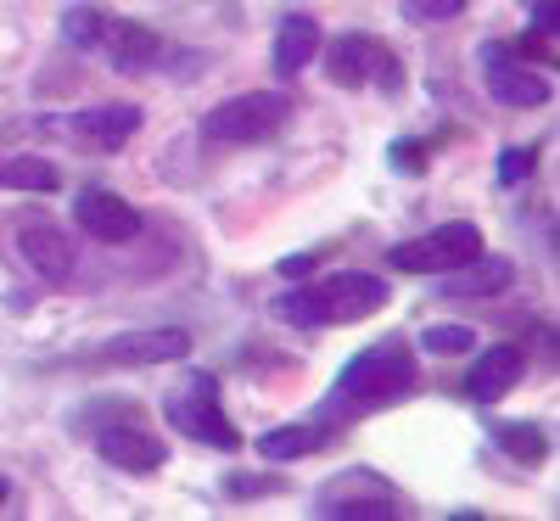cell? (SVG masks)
<instances>
[{
  "instance_id": "6da1fadb",
  "label": "cell",
  "mask_w": 560,
  "mask_h": 521,
  "mask_svg": "<svg viewBox=\"0 0 560 521\" xmlns=\"http://www.w3.org/2000/svg\"><path fill=\"white\" fill-rule=\"evenodd\" d=\"M409 393H415V354H409L404 337H387V343L364 348L359 359L342 364L319 420H353V415H370V409H387Z\"/></svg>"
},
{
  "instance_id": "7a4b0ae2",
  "label": "cell",
  "mask_w": 560,
  "mask_h": 521,
  "mask_svg": "<svg viewBox=\"0 0 560 521\" xmlns=\"http://www.w3.org/2000/svg\"><path fill=\"white\" fill-rule=\"evenodd\" d=\"M393 287L382 275H364V269H337V275H319L308 287H292L280 292L275 314L287 325H303V331H319V325H353V320H370L376 309H387Z\"/></svg>"
},
{
  "instance_id": "3957f363",
  "label": "cell",
  "mask_w": 560,
  "mask_h": 521,
  "mask_svg": "<svg viewBox=\"0 0 560 521\" xmlns=\"http://www.w3.org/2000/svg\"><path fill=\"white\" fill-rule=\"evenodd\" d=\"M287 113H292L287 96H275V90H247V96L219 102L202 118V135L219 140V147H258V140H269L280 124H287Z\"/></svg>"
},
{
  "instance_id": "277c9868",
  "label": "cell",
  "mask_w": 560,
  "mask_h": 521,
  "mask_svg": "<svg viewBox=\"0 0 560 521\" xmlns=\"http://www.w3.org/2000/svg\"><path fill=\"white\" fill-rule=\"evenodd\" d=\"M113 415L118 420H96V454L118 471H135V477H147V471L168 465V443L147 426V415H140L135 404L113 398Z\"/></svg>"
},
{
  "instance_id": "5b68a950",
  "label": "cell",
  "mask_w": 560,
  "mask_h": 521,
  "mask_svg": "<svg viewBox=\"0 0 560 521\" xmlns=\"http://www.w3.org/2000/svg\"><path fill=\"white\" fill-rule=\"evenodd\" d=\"M477 253H482V230L471 219H448V224H438L427 235H415V242H398L387 253V264L404 269V275H443V269L477 258Z\"/></svg>"
},
{
  "instance_id": "8992f818",
  "label": "cell",
  "mask_w": 560,
  "mask_h": 521,
  "mask_svg": "<svg viewBox=\"0 0 560 521\" xmlns=\"http://www.w3.org/2000/svg\"><path fill=\"white\" fill-rule=\"evenodd\" d=\"M325 79L342 84V90H364V84L398 90V84H404V68H398V57L387 51L382 39H370V34H342V39L325 45Z\"/></svg>"
},
{
  "instance_id": "52a82bcc",
  "label": "cell",
  "mask_w": 560,
  "mask_h": 521,
  "mask_svg": "<svg viewBox=\"0 0 560 521\" xmlns=\"http://www.w3.org/2000/svg\"><path fill=\"white\" fill-rule=\"evenodd\" d=\"M168 420L179 426L185 438H197V443H208V449H224V454L242 449V432H236V420L224 415L213 375H191V387H179V393L168 398Z\"/></svg>"
},
{
  "instance_id": "ba28073f",
  "label": "cell",
  "mask_w": 560,
  "mask_h": 521,
  "mask_svg": "<svg viewBox=\"0 0 560 521\" xmlns=\"http://www.w3.org/2000/svg\"><path fill=\"white\" fill-rule=\"evenodd\" d=\"M319 516L331 521H393L398 516V488L370 477V471H342L319 488Z\"/></svg>"
},
{
  "instance_id": "9c48e42d",
  "label": "cell",
  "mask_w": 560,
  "mask_h": 521,
  "mask_svg": "<svg viewBox=\"0 0 560 521\" xmlns=\"http://www.w3.org/2000/svg\"><path fill=\"white\" fill-rule=\"evenodd\" d=\"M482 79L499 107H544L549 102V79L527 73L516 62V45H482Z\"/></svg>"
},
{
  "instance_id": "30bf717a",
  "label": "cell",
  "mask_w": 560,
  "mask_h": 521,
  "mask_svg": "<svg viewBox=\"0 0 560 521\" xmlns=\"http://www.w3.org/2000/svg\"><path fill=\"white\" fill-rule=\"evenodd\" d=\"M90 51H102L118 73H147V68L158 62V51H163V39H158L152 28L129 23V18L102 12V28H96V39H90Z\"/></svg>"
},
{
  "instance_id": "8fae6325",
  "label": "cell",
  "mask_w": 560,
  "mask_h": 521,
  "mask_svg": "<svg viewBox=\"0 0 560 521\" xmlns=\"http://www.w3.org/2000/svg\"><path fill=\"white\" fill-rule=\"evenodd\" d=\"M73 219H79V230L90 235V242H107V247H124V242L140 235V213L118 192H96V185L73 202Z\"/></svg>"
},
{
  "instance_id": "7c38bea8",
  "label": "cell",
  "mask_w": 560,
  "mask_h": 521,
  "mask_svg": "<svg viewBox=\"0 0 560 521\" xmlns=\"http://www.w3.org/2000/svg\"><path fill=\"white\" fill-rule=\"evenodd\" d=\"M191 354V331L179 325H152V331H124V337L102 343L107 364H168Z\"/></svg>"
},
{
  "instance_id": "4fadbf2b",
  "label": "cell",
  "mask_w": 560,
  "mask_h": 521,
  "mask_svg": "<svg viewBox=\"0 0 560 521\" xmlns=\"http://www.w3.org/2000/svg\"><path fill=\"white\" fill-rule=\"evenodd\" d=\"M18 247H23V258L34 264V275H39V280H68V275H73V264H79L73 235H68L62 224H51V219H23Z\"/></svg>"
},
{
  "instance_id": "5bb4252c",
  "label": "cell",
  "mask_w": 560,
  "mask_h": 521,
  "mask_svg": "<svg viewBox=\"0 0 560 521\" xmlns=\"http://www.w3.org/2000/svg\"><path fill=\"white\" fill-rule=\"evenodd\" d=\"M68 129H73V140H84L90 152H118L124 140L140 129V107H129V102H107V107H79L73 118H68Z\"/></svg>"
},
{
  "instance_id": "9a60e30c",
  "label": "cell",
  "mask_w": 560,
  "mask_h": 521,
  "mask_svg": "<svg viewBox=\"0 0 560 521\" xmlns=\"http://www.w3.org/2000/svg\"><path fill=\"white\" fill-rule=\"evenodd\" d=\"M522 370H527V359H522V348H510V343H499V348H488L477 364H471V375H465V393H471L477 404H499L510 387L522 382Z\"/></svg>"
},
{
  "instance_id": "2e32d148",
  "label": "cell",
  "mask_w": 560,
  "mask_h": 521,
  "mask_svg": "<svg viewBox=\"0 0 560 521\" xmlns=\"http://www.w3.org/2000/svg\"><path fill=\"white\" fill-rule=\"evenodd\" d=\"M510 280H516V264L493 258V253H477V258L443 269V292H448V298H493V292L510 287Z\"/></svg>"
},
{
  "instance_id": "e0dca14e",
  "label": "cell",
  "mask_w": 560,
  "mask_h": 521,
  "mask_svg": "<svg viewBox=\"0 0 560 521\" xmlns=\"http://www.w3.org/2000/svg\"><path fill=\"white\" fill-rule=\"evenodd\" d=\"M319 57V23L308 12H287L275 28V73L280 79H298L308 62Z\"/></svg>"
},
{
  "instance_id": "ac0fdd59",
  "label": "cell",
  "mask_w": 560,
  "mask_h": 521,
  "mask_svg": "<svg viewBox=\"0 0 560 521\" xmlns=\"http://www.w3.org/2000/svg\"><path fill=\"white\" fill-rule=\"evenodd\" d=\"M337 438V426L331 420H292V426H275V432H264L258 438V454L269 460V465H287V460H303V454H314V449H325Z\"/></svg>"
},
{
  "instance_id": "d6986e66",
  "label": "cell",
  "mask_w": 560,
  "mask_h": 521,
  "mask_svg": "<svg viewBox=\"0 0 560 521\" xmlns=\"http://www.w3.org/2000/svg\"><path fill=\"white\" fill-rule=\"evenodd\" d=\"M57 163L45 158H12L7 169H0V185H12V192H57Z\"/></svg>"
},
{
  "instance_id": "ffe728a7",
  "label": "cell",
  "mask_w": 560,
  "mask_h": 521,
  "mask_svg": "<svg viewBox=\"0 0 560 521\" xmlns=\"http://www.w3.org/2000/svg\"><path fill=\"white\" fill-rule=\"evenodd\" d=\"M493 438H499L510 454H516L522 465H538V460H544V449H549V443H544V432H538L533 420H504V426H493Z\"/></svg>"
},
{
  "instance_id": "44dd1931",
  "label": "cell",
  "mask_w": 560,
  "mask_h": 521,
  "mask_svg": "<svg viewBox=\"0 0 560 521\" xmlns=\"http://www.w3.org/2000/svg\"><path fill=\"white\" fill-rule=\"evenodd\" d=\"M420 343H427L432 354H471L477 348V331L471 325H432Z\"/></svg>"
},
{
  "instance_id": "7402d4cb",
  "label": "cell",
  "mask_w": 560,
  "mask_h": 521,
  "mask_svg": "<svg viewBox=\"0 0 560 521\" xmlns=\"http://www.w3.org/2000/svg\"><path fill=\"white\" fill-rule=\"evenodd\" d=\"M465 12V0H404V18L409 23H448Z\"/></svg>"
},
{
  "instance_id": "603a6c76",
  "label": "cell",
  "mask_w": 560,
  "mask_h": 521,
  "mask_svg": "<svg viewBox=\"0 0 560 521\" xmlns=\"http://www.w3.org/2000/svg\"><path fill=\"white\" fill-rule=\"evenodd\" d=\"M533 163H538V152H533V147H510V152L499 158V180L516 185V180H527V174H533Z\"/></svg>"
},
{
  "instance_id": "cb8c5ba5",
  "label": "cell",
  "mask_w": 560,
  "mask_h": 521,
  "mask_svg": "<svg viewBox=\"0 0 560 521\" xmlns=\"http://www.w3.org/2000/svg\"><path fill=\"white\" fill-rule=\"evenodd\" d=\"M7 499H12V483H7V477H0V505H7Z\"/></svg>"
}]
</instances>
